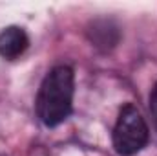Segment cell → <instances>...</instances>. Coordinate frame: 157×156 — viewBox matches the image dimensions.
<instances>
[{
    "instance_id": "6da1fadb",
    "label": "cell",
    "mask_w": 157,
    "mask_h": 156,
    "mask_svg": "<svg viewBox=\"0 0 157 156\" xmlns=\"http://www.w3.org/2000/svg\"><path fill=\"white\" fill-rule=\"evenodd\" d=\"M73 92L75 74L70 66L60 64L48 72L35 99L37 116L46 127H59L70 117L73 110Z\"/></svg>"
},
{
    "instance_id": "7a4b0ae2",
    "label": "cell",
    "mask_w": 157,
    "mask_h": 156,
    "mask_svg": "<svg viewBox=\"0 0 157 156\" xmlns=\"http://www.w3.org/2000/svg\"><path fill=\"white\" fill-rule=\"evenodd\" d=\"M150 130L137 110L132 103L124 105L119 110L117 123L113 127V149L121 156H133L139 151H143L148 143Z\"/></svg>"
},
{
    "instance_id": "3957f363",
    "label": "cell",
    "mask_w": 157,
    "mask_h": 156,
    "mask_svg": "<svg viewBox=\"0 0 157 156\" xmlns=\"http://www.w3.org/2000/svg\"><path fill=\"white\" fill-rule=\"evenodd\" d=\"M29 46L28 33L18 26H9L0 33V55L7 61L18 59Z\"/></svg>"
},
{
    "instance_id": "277c9868",
    "label": "cell",
    "mask_w": 157,
    "mask_h": 156,
    "mask_svg": "<svg viewBox=\"0 0 157 156\" xmlns=\"http://www.w3.org/2000/svg\"><path fill=\"white\" fill-rule=\"evenodd\" d=\"M150 112H152V117H154V123L157 129V83L154 84L152 94H150Z\"/></svg>"
}]
</instances>
